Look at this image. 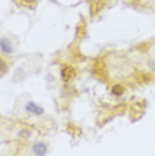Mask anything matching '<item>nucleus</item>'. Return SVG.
<instances>
[{
	"instance_id": "nucleus-1",
	"label": "nucleus",
	"mask_w": 155,
	"mask_h": 156,
	"mask_svg": "<svg viewBox=\"0 0 155 156\" xmlns=\"http://www.w3.org/2000/svg\"><path fill=\"white\" fill-rule=\"evenodd\" d=\"M62 80L64 81V83H70L74 77L76 76V72H75V68L71 66H64L62 68Z\"/></svg>"
},
{
	"instance_id": "nucleus-2",
	"label": "nucleus",
	"mask_w": 155,
	"mask_h": 156,
	"mask_svg": "<svg viewBox=\"0 0 155 156\" xmlns=\"http://www.w3.org/2000/svg\"><path fill=\"white\" fill-rule=\"evenodd\" d=\"M24 109H26L28 113H32V115H36V116H41L44 113V108L40 107V105L34 101H28L26 104V107H24Z\"/></svg>"
},
{
	"instance_id": "nucleus-3",
	"label": "nucleus",
	"mask_w": 155,
	"mask_h": 156,
	"mask_svg": "<svg viewBox=\"0 0 155 156\" xmlns=\"http://www.w3.org/2000/svg\"><path fill=\"white\" fill-rule=\"evenodd\" d=\"M0 49H2L4 54L7 55H11L13 52V45H12V41L9 40L8 37H2L0 39Z\"/></svg>"
},
{
	"instance_id": "nucleus-4",
	"label": "nucleus",
	"mask_w": 155,
	"mask_h": 156,
	"mask_svg": "<svg viewBox=\"0 0 155 156\" xmlns=\"http://www.w3.org/2000/svg\"><path fill=\"white\" fill-rule=\"evenodd\" d=\"M32 151H34L35 155H45V154H47V144L41 143V141H39V143H35Z\"/></svg>"
},
{
	"instance_id": "nucleus-5",
	"label": "nucleus",
	"mask_w": 155,
	"mask_h": 156,
	"mask_svg": "<svg viewBox=\"0 0 155 156\" xmlns=\"http://www.w3.org/2000/svg\"><path fill=\"white\" fill-rule=\"evenodd\" d=\"M123 92H124V88L121 84H114V86L111 87V94L114 95V96H121L123 95Z\"/></svg>"
},
{
	"instance_id": "nucleus-6",
	"label": "nucleus",
	"mask_w": 155,
	"mask_h": 156,
	"mask_svg": "<svg viewBox=\"0 0 155 156\" xmlns=\"http://www.w3.org/2000/svg\"><path fill=\"white\" fill-rule=\"evenodd\" d=\"M7 71H8V66H7V63L0 58V73H5Z\"/></svg>"
},
{
	"instance_id": "nucleus-7",
	"label": "nucleus",
	"mask_w": 155,
	"mask_h": 156,
	"mask_svg": "<svg viewBox=\"0 0 155 156\" xmlns=\"http://www.w3.org/2000/svg\"><path fill=\"white\" fill-rule=\"evenodd\" d=\"M19 135L22 137H30L31 136V132H30V131H27V129H23V131H20Z\"/></svg>"
}]
</instances>
